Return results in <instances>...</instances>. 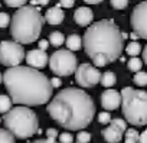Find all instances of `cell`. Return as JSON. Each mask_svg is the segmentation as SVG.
I'll return each mask as SVG.
<instances>
[{
	"instance_id": "obj_39",
	"label": "cell",
	"mask_w": 147,
	"mask_h": 143,
	"mask_svg": "<svg viewBox=\"0 0 147 143\" xmlns=\"http://www.w3.org/2000/svg\"><path fill=\"white\" fill-rule=\"evenodd\" d=\"M141 52H143V58H144V62L147 64V45L144 46V49H143Z\"/></svg>"
},
{
	"instance_id": "obj_21",
	"label": "cell",
	"mask_w": 147,
	"mask_h": 143,
	"mask_svg": "<svg viewBox=\"0 0 147 143\" xmlns=\"http://www.w3.org/2000/svg\"><path fill=\"white\" fill-rule=\"evenodd\" d=\"M127 66H128V69H130V71H133V73H138V71H141L143 61H141L140 58H137V56H133V58H130V61H128Z\"/></svg>"
},
{
	"instance_id": "obj_25",
	"label": "cell",
	"mask_w": 147,
	"mask_h": 143,
	"mask_svg": "<svg viewBox=\"0 0 147 143\" xmlns=\"http://www.w3.org/2000/svg\"><path fill=\"white\" fill-rule=\"evenodd\" d=\"M91 140V134L88 131H80L78 136H77V143H90Z\"/></svg>"
},
{
	"instance_id": "obj_26",
	"label": "cell",
	"mask_w": 147,
	"mask_h": 143,
	"mask_svg": "<svg viewBox=\"0 0 147 143\" xmlns=\"http://www.w3.org/2000/svg\"><path fill=\"white\" fill-rule=\"evenodd\" d=\"M10 18H9V15L7 13H5V12H0V28H7L9 25H10Z\"/></svg>"
},
{
	"instance_id": "obj_11",
	"label": "cell",
	"mask_w": 147,
	"mask_h": 143,
	"mask_svg": "<svg viewBox=\"0 0 147 143\" xmlns=\"http://www.w3.org/2000/svg\"><path fill=\"white\" fill-rule=\"evenodd\" d=\"M127 130V123L123 119H113L110 126L102 130V137L108 143H118Z\"/></svg>"
},
{
	"instance_id": "obj_37",
	"label": "cell",
	"mask_w": 147,
	"mask_h": 143,
	"mask_svg": "<svg viewBox=\"0 0 147 143\" xmlns=\"http://www.w3.org/2000/svg\"><path fill=\"white\" fill-rule=\"evenodd\" d=\"M32 3H38V5L45 6V5H48V3H49V0H32Z\"/></svg>"
},
{
	"instance_id": "obj_8",
	"label": "cell",
	"mask_w": 147,
	"mask_h": 143,
	"mask_svg": "<svg viewBox=\"0 0 147 143\" xmlns=\"http://www.w3.org/2000/svg\"><path fill=\"white\" fill-rule=\"evenodd\" d=\"M26 54L22 43L16 41H3L0 42V64L5 66H18L25 59Z\"/></svg>"
},
{
	"instance_id": "obj_20",
	"label": "cell",
	"mask_w": 147,
	"mask_h": 143,
	"mask_svg": "<svg viewBox=\"0 0 147 143\" xmlns=\"http://www.w3.org/2000/svg\"><path fill=\"white\" fill-rule=\"evenodd\" d=\"M63 42H65V36H63L61 32H52V33L49 35V43H51V45H53V46H61V45H63Z\"/></svg>"
},
{
	"instance_id": "obj_2",
	"label": "cell",
	"mask_w": 147,
	"mask_h": 143,
	"mask_svg": "<svg viewBox=\"0 0 147 143\" xmlns=\"http://www.w3.org/2000/svg\"><path fill=\"white\" fill-rule=\"evenodd\" d=\"M48 113L61 127L81 130L87 127L95 114L92 98L80 88H65L58 93L48 104Z\"/></svg>"
},
{
	"instance_id": "obj_40",
	"label": "cell",
	"mask_w": 147,
	"mask_h": 143,
	"mask_svg": "<svg viewBox=\"0 0 147 143\" xmlns=\"http://www.w3.org/2000/svg\"><path fill=\"white\" fill-rule=\"evenodd\" d=\"M2 81H3V75H2V74H0V83H2Z\"/></svg>"
},
{
	"instance_id": "obj_15",
	"label": "cell",
	"mask_w": 147,
	"mask_h": 143,
	"mask_svg": "<svg viewBox=\"0 0 147 143\" xmlns=\"http://www.w3.org/2000/svg\"><path fill=\"white\" fill-rule=\"evenodd\" d=\"M63 18H65V15H63L62 9L58 7V6L51 7V9L46 12V15H45V20H46L49 25H61L62 20H63Z\"/></svg>"
},
{
	"instance_id": "obj_4",
	"label": "cell",
	"mask_w": 147,
	"mask_h": 143,
	"mask_svg": "<svg viewBox=\"0 0 147 143\" xmlns=\"http://www.w3.org/2000/svg\"><path fill=\"white\" fill-rule=\"evenodd\" d=\"M43 16L35 6H22L10 20V35L19 43L35 42L43 26Z\"/></svg>"
},
{
	"instance_id": "obj_38",
	"label": "cell",
	"mask_w": 147,
	"mask_h": 143,
	"mask_svg": "<svg viewBox=\"0 0 147 143\" xmlns=\"http://www.w3.org/2000/svg\"><path fill=\"white\" fill-rule=\"evenodd\" d=\"M85 3H90V5H98V3H101L102 0H84Z\"/></svg>"
},
{
	"instance_id": "obj_6",
	"label": "cell",
	"mask_w": 147,
	"mask_h": 143,
	"mask_svg": "<svg viewBox=\"0 0 147 143\" xmlns=\"http://www.w3.org/2000/svg\"><path fill=\"white\" fill-rule=\"evenodd\" d=\"M121 110L131 126L147 124V91L125 87L121 91Z\"/></svg>"
},
{
	"instance_id": "obj_34",
	"label": "cell",
	"mask_w": 147,
	"mask_h": 143,
	"mask_svg": "<svg viewBox=\"0 0 147 143\" xmlns=\"http://www.w3.org/2000/svg\"><path fill=\"white\" fill-rule=\"evenodd\" d=\"M140 143H147V129L143 133H140Z\"/></svg>"
},
{
	"instance_id": "obj_24",
	"label": "cell",
	"mask_w": 147,
	"mask_h": 143,
	"mask_svg": "<svg viewBox=\"0 0 147 143\" xmlns=\"http://www.w3.org/2000/svg\"><path fill=\"white\" fill-rule=\"evenodd\" d=\"M0 143H15V136L6 129H0Z\"/></svg>"
},
{
	"instance_id": "obj_22",
	"label": "cell",
	"mask_w": 147,
	"mask_h": 143,
	"mask_svg": "<svg viewBox=\"0 0 147 143\" xmlns=\"http://www.w3.org/2000/svg\"><path fill=\"white\" fill-rule=\"evenodd\" d=\"M125 51H127V54H128L130 56H137L143 49H141V45H140L138 42H131V43L127 45Z\"/></svg>"
},
{
	"instance_id": "obj_27",
	"label": "cell",
	"mask_w": 147,
	"mask_h": 143,
	"mask_svg": "<svg viewBox=\"0 0 147 143\" xmlns=\"http://www.w3.org/2000/svg\"><path fill=\"white\" fill-rule=\"evenodd\" d=\"M28 0H5V3L9 6V7H22L26 5Z\"/></svg>"
},
{
	"instance_id": "obj_14",
	"label": "cell",
	"mask_w": 147,
	"mask_h": 143,
	"mask_svg": "<svg viewBox=\"0 0 147 143\" xmlns=\"http://www.w3.org/2000/svg\"><path fill=\"white\" fill-rule=\"evenodd\" d=\"M92 19H94V13L90 7H78L77 12L74 13V20H75V23H78L80 26L91 25Z\"/></svg>"
},
{
	"instance_id": "obj_35",
	"label": "cell",
	"mask_w": 147,
	"mask_h": 143,
	"mask_svg": "<svg viewBox=\"0 0 147 143\" xmlns=\"http://www.w3.org/2000/svg\"><path fill=\"white\" fill-rule=\"evenodd\" d=\"M48 45H49V42H48V41H40V42H39V49L46 51V49H48Z\"/></svg>"
},
{
	"instance_id": "obj_7",
	"label": "cell",
	"mask_w": 147,
	"mask_h": 143,
	"mask_svg": "<svg viewBox=\"0 0 147 143\" xmlns=\"http://www.w3.org/2000/svg\"><path fill=\"white\" fill-rule=\"evenodd\" d=\"M49 68L58 77H68L75 74L78 68V61L72 51L58 49L49 56Z\"/></svg>"
},
{
	"instance_id": "obj_13",
	"label": "cell",
	"mask_w": 147,
	"mask_h": 143,
	"mask_svg": "<svg viewBox=\"0 0 147 143\" xmlns=\"http://www.w3.org/2000/svg\"><path fill=\"white\" fill-rule=\"evenodd\" d=\"M101 106L105 110H117L121 106V93L115 90H107L101 94Z\"/></svg>"
},
{
	"instance_id": "obj_19",
	"label": "cell",
	"mask_w": 147,
	"mask_h": 143,
	"mask_svg": "<svg viewBox=\"0 0 147 143\" xmlns=\"http://www.w3.org/2000/svg\"><path fill=\"white\" fill-rule=\"evenodd\" d=\"M12 98L7 97V96H3V94H0V113H7L12 110Z\"/></svg>"
},
{
	"instance_id": "obj_1",
	"label": "cell",
	"mask_w": 147,
	"mask_h": 143,
	"mask_svg": "<svg viewBox=\"0 0 147 143\" xmlns=\"http://www.w3.org/2000/svg\"><path fill=\"white\" fill-rule=\"evenodd\" d=\"M5 87L15 104L40 106L52 97L51 80L32 66H12L3 74Z\"/></svg>"
},
{
	"instance_id": "obj_32",
	"label": "cell",
	"mask_w": 147,
	"mask_h": 143,
	"mask_svg": "<svg viewBox=\"0 0 147 143\" xmlns=\"http://www.w3.org/2000/svg\"><path fill=\"white\" fill-rule=\"evenodd\" d=\"M59 5H61L62 7L69 9V7H72L74 5H75V0H59Z\"/></svg>"
},
{
	"instance_id": "obj_3",
	"label": "cell",
	"mask_w": 147,
	"mask_h": 143,
	"mask_svg": "<svg viewBox=\"0 0 147 143\" xmlns=\"http://www.w3.org/2000/svg\"><path fill=\"white\" fill-rule=\"evenodd\" d=\"M124 38L113 20H100L85 30L82 46L95 66H105L121 56Z\"/></svg>"
},
{
	"instance_id": "obj_16",
	"label": "cell",
	"mask_w": 147,
	"mask_h": 143,
	"mask_svg": "<svg viewBox=\"0 0 147 143\" xmlns=\"http://www.w3.org/2000/svg\"><path fill=\"white\" fill-rule=\"evenodd\" d=\"M82 46V39L77 35V33H74V35H69L66 38V48L69 51H80Z\"/></svg>"
},
{
	"instance_id": "obj_17",
	"label": "cell",
	"mask_w": 147,
	"mask_h": 143,
	"mask_svg": "<svg viewBox=\"0 0 147 143\" xmlns=\"http://www.w3.org/2000/svg\"><path fill=\"white\" fill-rule=\"evenodd\" d=\"M115 83H117V77H115L114 73H111V71H107V73H104V74L101 75V84H102L104 87L110 88V87H113Z\"/></svg>"
},
{
	"instance_id": "obj_31",
	"label": "cell",
	"mask_w": 147,
	"mask_h": 143,
	"mask_svg": "<svg viewBox=\"0 0 147 143\" xmlns=\"http://www.w3.org/2000/svg\"><path fill=\"white\" fill-rule=\"evenodd\" d=\"M58 136H59V134H58V130H56V129H53V127H52V129H48V130H46V137H49V139H53V140H55Z\"/></svg>"
},
{
	"instance_id": "obj_12",
	"label": "cell",
	"mask_w": 147,
	"mask_h": 143,
	"mask_svg": "<svg viewBox=\"0 0 147 143\" xmlns=\"http://www.w3.org/2000/svg\"><path fill=\"white\" fill-rule=\"evenodd\" d=\"M25 59H26L29 66L36 68V69L43 68L49 62V56H48L46 51H43V49H32V51H29L26 54Z\"/></svg>"
},
{
	"instance_id": "obj_36",
	"label": "cell",
	"mask_w": 147,
	"mask_h": 143,
	"mask_svg": "<svg viewBox=\"0 0 147 143\" xmlns=\"http://www.w3.org/2000/svg\"><path fill=\"white\" fill-rule=\"evenodd\" d=\"M51 84H52V87H59L61 85V80L59 78H52L51 80Z\"/></svg>"
},
{
	"instance_id": "obj_23",
	"label": "cell",
	"mask_w": 147,
	"mask_h": 143,
	"mask_svg": "<svg viewBox=\"0 0 147 143\" xmlns=\"http://www.w3.org/2000/svg\"><path fill=\"white\" fill-rule=\"evenodd\" d=\"M133 81L140 85V87H146L147 85V73H144V71H138V73H136Z\"/></svg>"
},
{
	"instance_id": "obj_9",
	"label": "cell",
	"mask_w": 147,
	"mask_h": 143,
	"mask_svg": "<svg viewBox=\"0 0 147 143\" xmlns=\"http://www.w3.org/2000/svg\"><path fill=\"white\" fill-rule=\"evenodd\" d=\"M75 81L81 87L90 88V87H94L98 83H101V73H100V69L94 65L81 64L75 71Z\"/></svg>"
},
{
	"instance_id": "obj_29",
	"label": "cell",
	"mask_w": 147,
	"mask_h": 143,
	"mask_svg": "<svg viewBox=\"0 0 147 143\" xmlns=\"http://www.w3.org/2000/svg\"><path fill=\"white\" fill-rule=\"evenodd\" d=\"M127 5H128V0H111V6L114 9H118V10L127 7Z\"/></svg>"
},
{
	"instance_id": "obj_10",
	"label": "cell",
	"mask_w": 147,
	"mask_h": 143,
	"mask_svg": "<svg viewBox=\"0 0 147 143\" xmlns=\"http://www.w3.org/2000/svg\"><path fill=\"white\" fill-rule=\"evenodd\" d=\"M131 28L140 38L147 39V0L134 7L131 13Z\"/></svg>"
},
{
	"instance_id": "obj_33",
	"label": "cell",
	"mask_w": 147,
	"mask_h": 143,
	"mask_svg": "<svg viewBox=\"0 0 147 143\" xmlns=\"http://www.w3.org/2000/svg\"><path fill=\"white\" fill-rule=\"evenodd\" d=\"M33 143H58V142H55L53 139L46 137V139H39V140H36V142H33Z\"/></svg>"
},
{
	"instance_id": "obj_30",
	"label": "cell",
	"mask_w": 147,
	"mask_h": 143,
	"mask_svg": "<svg viewBox=\"0 0 147 143\" xmlns=\"http://www.w3.org/2000/svg\"><path fill=\"white\" fill-rule=\"evenodd\" d=\"M59 142L61 143H74V137L71 133H61L59 134Z\"/></svg>"
},
{
	"instance_id": "obj_18",
	"label": "cell",
	"mask_w": 147,
	"mask_h": 143,
	"mask_svg": "<svg viewBox=\"0 0 147 143\" xmlns=\"http://www.w3.org/2000/svg\"><path fill=\"white\" fill-rule=\"evenodd\" d=\"M124 143H140V133L136 129H127Z\"/></svg>"
},
{
	"instance_id": "obj_28",
	"label": "cell",
	"mask_w": 147,
	"mask_h": 143,
	"mask_svg": "<svg viewBox=\"0 0 147 143\" xmlns=\"http://www.w3.org/2000/svg\"><path fill=\"white\" fill-rule=\"evenodd\" d=\"M98 121H100L101 124H110V123H111V116H110V113H108V111L100 113V114H98Z\"/></svg>"
},
{
	"instance_id": "obj_5",
	"label": "cell",
	"mask_w": 147,
	"mask_h": 143,
	"mask_svg": "<svg viewBox=\"0 0 147 143\" xmlns=\"http://www.w3.org/2000/svg\"><path fill=\"white\" fill-rule=\"evenodd\" d=\"M6 130H9L16 139L32 137L39 127V120L35 111L26 106H19L12 108L3 117Z\"/></svg>"
}]
</instances>
